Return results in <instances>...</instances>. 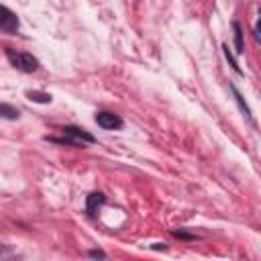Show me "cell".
<instances>
[{
    "label": "cell",
    "mask_w": 261,
    "mask_h": 261,
    "mask_svg": "<svg viewBox=\"0 0 261 261\" xmlns=\"http://www.w3.org/2000/svg\"><path fill=\"white\" fill-rule=\"evenodd\" d=\"M6 57H8V61H10L12 67H16V69H20V71H27V73H31V71H35V69L39 67V61H37L31 53L6 49Z\"/></svg>",
    "instance_id": "cell-1"
},
{
    "label": "cell",
    "mask_w": 261,
    "mask_h": 261,
    "mask_svg": "<svg viewBox=\"0 0 261 261\" xmlns=\"http://www.w3.org/2000/svg\"><path fill=\"white\" fill-rule=\"evenodd\" d=\"M61 133H63V139H51V141H55V143H77V145L96 143V139L90 133H86L84 128H77V126H63Z\"/></svg>",
    "instance_id": "cell-2"
},
{
    "label": "cell",
    "mask_w": 261,
    "mask_h": 261,
    "mask_svg": "<svg viewBox=\"0 0 261 261\" xmlns=\"http://www.w3.org/2000/svg\"><path fill=\"white\" fill-rule=\"evenodd\" d=\"M0 31L8 35H14L18 31V16L4 4H0Z\"/></svg>",
    "instance_id": "cell-3"
},
{
    "label": "cell",
    "mask_w": 261,
    "mask_h": 261,
    "mask_svg": "<svg viewBox=\"0 0 261 261\" xmlns=\"http://www.w3.org/2000/svg\"><path fill=\"white\" fill-rule=\"evenodd\" d=\"M96 122H98V126H102V128H106V130L122 128V118H120L118 114H114V112H106V110L96 114Z\"/></svg>",
    "instance_id": "cell-4"
},
{
    "label": "cell",
    "mask_w": 261,
    "mask_h": 261,
    "mask_svg": "<svg viewBox=\"0 0 261 261\" xmlns=\"http://www.w3.org/2000/svg\"><path fill=\"white\" fill-rule=\"evenodd\" d=\"M104 202H106L104 194L94 192V194H90V196H88V200H86V210H88L90 214H96V212H98V208H100Z\"/></svg>",
    "instance_id": "cell-5"
},
{
    "label": "cell",
    "mask_w": 261,
    "mask_h": 261,
    "mask_svg": "<svg viewBox=\"0 0 261 261\" xmlns=\"http://www.w3.org/2000/svg\"><path fill=\"white\" fill-rule=\"evenodd\" d=\"M27 98L31 100V102H39V104H49L53 98H51V94H47V92H37V90H29L27 92Z\"/></svg>",
    "instance_id": "cell-6"
},
{
    "label": "cell",
    "mask_w": 261,
    "mask_h": 261,
    "mask_svg": "<svg viewBox=\"0 0 261 261\" xmlns=\"http://www.w3.org/2000/svg\"><path fill=\"white\" fill-rule=\"evenodd\" d=\"M0 116H2V118H8V120H16V118L20 116V112H18V108H14V106H10V104L0 102Z\"/></svg>",
    "instance_id": "cell-7"
},
{
    "label": "cell",
    "mask_w": 261,
    "mask_h": 261,
    "mask_svg": "<svg viewBox=\"0 0 261 261\" xmlns=\"http://www.w3.org/2000/svg\"><path fill=\"white\" fill-rule=\"evenodd\" d=\"M232 29H234V45H237V53H243V31H241V24L234 22Z\"/></svg>",
    "instance_id": "cell-8"
},
{
    "label": "cell",
    "mask_w": 261,
    "mask_h": 261,
    "mask_svg": "<svg viewBox=\"0 0 261 261\" xmlns=\"http://www.w3.org/2000/svg\"><path fill=\"white\" fill-rule=\"evenodd\" d=\"M90 257H102V259H104L106 255H104L102 251H98V249H94V251H90Z\"/></svg>",
    "instance_id": "cell-9"
},
{
    "label": "cell",
    "mask_w": 261,
    "mask_h": 261,
    "mask_svg": "<svg viewBox=\"0 0 261 261\" xmlns=\"http://www.w3.org/2000/svg\"><path fill=\"white\" fill-rule=\"evenodd\" d=\"M153 249H165V245H161V243H155V245H153Z\"/></svg>",
    "instance_id": "cell-10"
}]
</instances>
